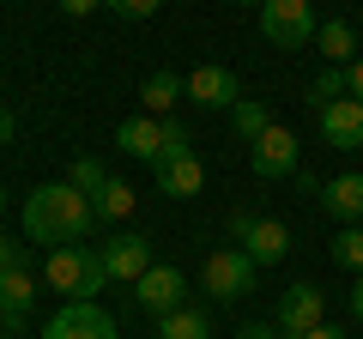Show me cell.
Listing matches in <instances>:
<instances>
[{
	"label": "cell",
	"mask_w": 363,
	"mask_h": 339,
	"mask_svg": "<svg viewBox=\"0 0 363 339\" xmlns=\"http://www.w3.org/2000/svg\"><path fill=\"white\" fill-rule=\"evenodd\" d=\"M91 224H97V206H91V194H79L73 182H43V188L25 194V236L30 243L67 248V243H85Z\"/></svg>",
	"instance_id": "6da1fadb"
},
{
	"label": "cell",
	"mask_w": 363,
	"mask_h": 339,
	"mask_svg": "<svg viewBox=\"0 0 363 339\" xmlns=\"http://www.w3.org/2000/svg\"><path fill=\"white\" fill-rule=\"evenodd\" d=\"M43 279H49L55 291H67V303H97V291L109 285L104 248H85V243L49 248V261H43Z\"/></svg>",
	"instance_id": "7a4b0ae2"
},
{
	"label": "cell",
	"mask_w": 363,
	"mask_h": 339,
	"mask_svg": "<svg viewBox=\"0 0 363 339\" xmlns=\"http://www.w3.org/2000/svg\"><path fill=\"white\" fill-rule=\"evenodd\" d=\"M315 30H321L315 0H267L260 6V37L272 49H315Z\"/></svg>",
	"instance_id": "3957f363"
},
{
	"label": "cell",
	"mask_w": 363,
	"mask_h": 339,
	"mask_svg": "<svg viewBox=\"0 0 363 339\" xmlns=\"http://www.w3.org/2000/svg\"><path fill=\"white\" fill-rule=\"evenodd\" d=\"M248 164H255V176H260V182H285V176H297V164H303L297 133L272 121V128L260 133L255 145H248Z\"/></svg>",
	"instance_id": "277c9868"
},
{
	"label": "cell",
	"mask_w": 363,
	"mask_h": 339,
	"mask_svg": "<svg viewBox=\"0 0 363 339\" xmlns=\"http://www.w3.org/2000/svg\"><path fill=\"white\" fill-rule=\"evenodd\" d=\"M43 339H121V327L97 303H61L49 315V327H43Z\"/></svg>",
	"instance_id": "5b68a950"
},
{
	"label": "cell",
	"mask_w": 363,
	"mask_h": 339,
	"mask_svg": "<svg viewBox=\"0 0 363 339\" xmlns=\"http://www.w3.org/2000/svg\"><path fill=\"white\" fill-rule=\"evenodd\" d=\"M182 297H188V279H182V267H169V261H152L140 273V285H133V303H140L152 321H164L169 309H182Z\"/></svg>",
	"instance_id": "8992f818"
},
{
	"label": "cell",
	"mask_w": 363,
	"mask_h": 339,
	"mask_svg": "<svg viewBox=\"0 0 363 339\" xmlns=\"http://www.w3.org/2000/svg\"><path fill=\"white\" fill-rule=\"evenodd\" d=\"M327 321V291L321 285H309V279H303V285H285V297H279V333L285 339H303V333H315V327Z\"/></svg>",
	"instance_id": "52a82bcc"
},
{
	"label": "cell",
	"mask_w": 363,
	"mask_h": 339,
	"mask_svg": "<svg viewBox=\"0 0 363 339\" xmlns=\"http://www.w3.org/2000/svg\"><path fill=\"white\" fill-rule=\"evenodd\" d=\"M206 291L218 303H236L255 291V261H248V248H212L206 255Z\"/></svg>",
	"instance_id": "ba28073f"
},
{
	"label": "cell",
	"mask_w": 363,
	"mask_h": 339,
	"mask_svg": "<svg viewBox=\"0 0 363 339\" xmlns=\"http://www.w3.org/2000/svg\"><path fill=\"white\" fill-rule=\"evenodd\" d=\"M321 140L333 152H363V104L357 97H333L321 109Z\"/></svg>",
	"instance_id": "9c48e42d"
},
{
	"label": "cell",
	"mask_w": 363,
	"mask_h": 339,
	"mask_svg": "<svg viewBox=\"0 0 363 339\" xmlns=\"http://www.w3.org/2000/svg\"><path fill=\"white\" fill-rule=\"evenodd\" d=\"M104 267H109V279H116V285H140V273L152 267V236H140V230H128V236H109V248H104Z\"/></svg>",
	"instance_id": "30bf717a"
},
{
	"label": "cell",
	"mask_w": 363,
	"mask_h": 339,
	"mask_svg": "<svg viewBox=\"0 0 363 339\" xmlns=\"http://www.w3.org/2000/svg\"><path fill=\"white\" fill-rule=\"evenodd\" d=\"M236 97H242V85H236V73L230 67H194L188 73V104H200V109H236Z\"/></svg>",
	"instance_id": "8fae6325"
},
{
	"label": "cell",
	"mask_w": 363,
	"mask_h": 339,
	"mask_svg": "<svg viewBox=\"0 0 363 339\" xmlns=\"http://www.w3.org/2000/svg\"><path fill=\"white\" fill-rule=\"evenodd\" d=\"M116 145L128 157H140V164H157L164 157V116H128L116 128Z\"/></svg>",
	"instance_id": "7c38bea8"
},
{
	"label": "cell",
	"mask_w": 363,
	"mask_h": 339,
	"mask_svg": "<svg viewBox=\"0 0 363 339\" xmlns=\"http://www.w3.org/2000/svg\"><path fill=\"white\" fill-rule=\"evenodd\" d=\"M200 188H206V164H200L194 152L164 157V164H157V194H169V200H188V194H200Z\"/></svg>",
	"instance_id": "4fadbf2b"
},
{
	"label": "cell",
	"mask_w": 363,
	"mask_h": 339,
	"mask_svg": "<svg viewBox=\"0 0 363 339\" xmlns=\"http://www.w3.org/2000/svg\"><path fill=\"white\" fill-rule=\"evenodd\" d=\"M242 248H248V261H255V267H279L291 255V230L279 218H255L248 236H242Z\"/></svg>",
	"instance_id": "5bb4252c"
},
{
	"label": "cell",
	"mask_w": 363,
	"mask_h": 339,
	"mask_svg": "<svg viewBox=\"0 0 363 339\" xmlns=\"http://www.w3.org/2000/svg\"><path fill=\"white\" fill-rule=\"evenodd\" d=\"M321 206L333 212L339 224H357L363 218V176H333V182H321Z\"/></svg>",
	"instance_id": "9a60e30c"
},
{
	"label": "cell",
	"mask_w": 363,
	"mask_h": 339,
	"mask_svg": "<svg viewBox=\"0 0 363 339\" xmlns=\"http://www.w3.org/2000/svg\"><path fill=\"white\" fill-rule=\"evenodd\" d=\"M30 303H37V279H30L25 267H6V273H0V315L18 327L30 315Z\"/></svg>",
	"instance_id": "2e32d148"
},
{
	"label": "cell",
	"mask_w": 363,
	"mask_h": 339,
	"mask_svg": "<svg viewBox=\"0 0 363 339\" xmlns=\"http://www.w3.org/2000/svg\"><path fill=\"white\" fill-rule=\"evenodd\" d=\"M188 97V79L182 73H169V67H157L152 79L140 85V104H145V116H169V109Z\"/></svg>",
	"instance_id": "e0dca14e"
},
{
	"label": "cell",
	"mask_w": 363,
	"mask_h": 339,
	"mask_svg": "<svg viewBox=\"0 0 363 339\" xmlns=\"http://www.w3.org/2000/svg\"><path fill=\"white\" fill-rule=\"evenodd\" d=\"M315 49H321L327 67H351L357 61V30H351V18H321V30H315Z\"/></svg>",
	"instance_id": "ac0fdd59"
},
{
	"label": "cell",
	"mask_w": 363,
	"mask_h": 339,
	"mask_svg": "<svg viewBox=\"0 0 363 339\" xmlns=\"http://www.w3.org/2000/svg\"><path fill=\"white\" fill-rule=\"evenodd\" d=\"M157 339H212V321H206V309H169L164 321H157Z\"/></svg>",
	"instance_id": "d6986e66"
},
{
	"label": "cell",
	"mask_w": 363,
	"mask_h": 339,
	"mask_svg": "<svg viewBox=\"0 0 363 339\" xmlns=\"http://www.w3.org/2000/svg\"><path fill=\"white\" fill-rule=\"evenodd\" d=\"M91 206H97V218L109 224V218H128V212L140 206V194H133V188L121 182V176H109V182L97 188V194H91Z\"/></svg>",
	"instance_id": "ffe728a7"
},
{
	"label": "cell",
	"mask_w": 363,
	"mask_h": 339,
	"mask_svg": "<svg viewBox=\"0 0 363 339\" xmlns=\"http://www.w3.org/2000/svg\"><path fill=\"white\" fill-rule=\"evenodd\" d=\"M230 128H236V133H242V140H248V145H255V140H260V133H267V128H272V109H267V104H260V97H236V109H230Z\"/></svg>",
	"instance_id": "44dd1931"
},
{
	"label": "cell",
	"mask_w": 363,
	"mask_h": 339,
	"mask_svg": "<svg viewBox=\"0 0 363 339\" xmlns=\"http://www.w3.org/2000/svg\"><path fill=\"white\" fill-rule=\"evenodd\" d=\"M333 267L363 273V224H339V236H333Z\"/></svg>",
	"instance_id": "7402d4cb"
},
{
	"label": "cell",
	"mask_w": 363,
	"mask_h": 339,
	"mask_svg": "<svg viewBox=\"0 0 363 339\" xmlns=\"http://www.w3.org/2000/svg\"><path fill=\"white\" fill-rule=\"evenodd\" d=\"M333 97H345V67H321L315 73V85H309V104H333Z\"/></svg>",
	"instance_id": "603a6c76"
},
{
	"label": "cell",
	"mask_w": 363,
	"mask_h": 339,
	"mask_svg": "<svg viewBox=\"0 0 363 339\" xmlns=\"http://www.w3.org/2000/svg\"><path fill=\"white\" fill-rule=\"evenodd\" d=\"M67 182H73V188H79V194H97V188H104V182H109V170H104V164H97V157H79V164H73V170H67Z\"/></svg>",
	"instance_id": "cb8c5ba5"
},
{
	"label": "cell",
	"mask_w": 363,
	"mask_h": 339,
	"mask_svg": "<svg viewBox=\"0 0 363 339\" xmlns=\"http://www.w3.org/2000/svg\"><path fill=\"white\" fill-rule=\"evenodd\" d=\"M109 13H121V18H157V6L164 0H104Z\"/></svg>",
	"instance_id": "d4e9b609"
},
{
	"label": "cell",
	"mask_w": 363,
	"mask_h": 339,
	"mask_svg": "<svg viewBox=\"0 0 363 339\" xmlns=\"http://www.w3.org/2000/svg\"><path fill=\"white\" fill-rule=\"evenodd\" d=\"M6 267H25V248H18L13 236H0V273H6Z\"/></svg>",
	"instance_id": "484cf974"
},
{
	"label": "cell",
	"mask_w": 363,
	"mask_h": 339,
	"mask_svg": "<svg viewBox=\"0 0 363 339\" xmlns=\"http://www.w3.org/2000/svg\"><path fill=\"white\" fill-rule=\"evenodd\" d=\"M345 97H357V104H363V55L345 67Z\"/></svg>",
	"instance_id": "4316f807"
},
{
	"label": "cell",
	"mask_w": 363,
	"mask_h": 339,
	"mask_svg": "<svg viewBox=\"0 0 363 339\" xmlns=\"http://www.w3.org/2000/svg\"><path fill=\"white\" fill-rule=\"evenodd\" d=\"M236 339H285V333H279V327H267V321H248Z\"/></svg>",
	"instance_id": "83f0119b"
},
{
	"label": "cell",
	"mask_w": 363,
	"mask_h": 339,
	"mask_svg": "<svg viewBox=\"0 0 363 339\" xmlns=\"http://www.w3.org/2000/svg\"><path fill=\"white\" fill-rule=\"evenodd\" d=\"M97 6H104V0H61L67 18H85V13H97Z\"/></svg>",
	"instance_id": "f1b7e54d"
},
{
	"label": "cell",
	"mask_w": 363,
	"mask_h": 339,
	"mask_svg": "<svg viewBox=\"0 0 363 339\" xmlns=\"http://www.w3.org/2000/svg\"><path fill=\"white\" fill-rule=\"evenodd\" d=\"M303 339H351V327H339V321H321L315 333H303Z\"/></svg>",
	"instance_id": "f546056e"
},
{
	"label": "cell",
	"mask_w": 363,
	"mask_h": 339,
	"mask_svg": "<svg viewBox=\"0 0 363 339\" xmlns=\"http://www.w3.org/2000/svg\"><path fill=\"white\" fill-rule=\"evenodd\" d=\"M13 133H18V116H13V109H6V104H0V145L13 140Z\"/></svg>",
	"instance_id": "4dcf8cb0"
},
{
	"label": "cell",
	"mask_w": 363,
	"mask_h": 339,
	"mask_svg": "<svg viewBox=\"0 0 363 339\" xmlns=\"http://www.w3.org/2000/svg\"><path fill=\"white\" fill-rule=\"evenodd\" d=\"M351 321H363V273L351 279Z\"/></svg>",
	"instance_id": "1f68e13d"
},
{
	"label": "cell",
	"mask_w": 363,
	"mask_h": 339,
	"mask_svg": "<svg viewBox=\"0 0 363 339\" xmlns=\"http://www.w3.org/2000/svg\"><path fill=\"white\" fill-rule=\"evenodd\" d=\"M0 212H6V182H0Z\"/></svg>",
	"instance_id": "d6a6232c"
},
{
	"label": "cell",
	"mask_w": 363,
	"mask_h": 339,
	"mask_svg": "<svg viewBox=\"0 0 363 339\" xmlns=\"http://www.w3.org/2000/svg\"><path fill=\"white\" fill-rule=\"evenodd\" d=\"M236 6H255V0H236ZM260 6H267V0H260Z\"/></svg>",
	"instance_id": "836d02e7"
},
{
	"label": "cell",
	"mask_w": 363,
	"mask_h": 339,
	"mask_svg": "<svg viewBox=\"0 0 363 339\" xmlns=\"http://www.w3.org/2000/svg\"><path fill=\"white\" fill-rule=\"evenodd\" d=\"M13 339H18V333H13Z\"/></svg>",
	"instance_id": "e575fe53"
}]
</instances>
